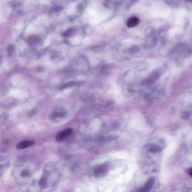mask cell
I'll return each instance as SVG.
<instances>
[{
	"instance_id": "14",
	"label": "cell",
	"mask_w": 192,
	"mask_h": 192,
	"mask_svg": "<svg viewBox=\"0 0 192 192\" xmlns=\"http://www.w3.org/2000/svg\"><path fill=\"white\" fill-rule=\"evenodd\" d=\"M63 7L61 6H57L54 7L53 9V10L55 12H59L62 10Z\"/></svg>"
},
{
	"instance_id": "16",
	"label": "cell",
	"mask_w": 192,
	"mask_h": 192,
	"mask_svg": "<svg viewBox=\"0 0 192 192\" xmlns=\"http://www.w3.org/2000/svg\"><path fill=\"white\" fill-rule=\"evenodd\" d=\"M188 172V174L192 177V167L189 169Z\"/></svg>"
},
{
	"instance_id": "2",
	"label": "cell",
	"mask_w": 192,
	"mask_h": 192,
	"mask_svg": "<svg viewBox=\"0 0 192 192\" xmlns=\"http://www.w3.org/2000/svg\"><path fill=\"white\" fill-rule=\"evenodd\" d=\"M15 177L17 181L21 183H24L31 176V172L26 167L20 166L16 168L14 171Z\"/></svg>"
},
{
	"instance_id": "11",
	"label": "cell",
	"mask_w": 192,
	"mask_h": 192,
	"mask_svg": "<svg viewBox=\"0 0 192 192\" xmlns=\"http://www.w3.org/2000/svg\"><path fill=\"white\" fill-rule=\"evenodd\" d=\"M77 83L75 82H70L67 83L65 84L61 87V89H65V88H68V87H71L73 86H75L77 85Z\"/></svg>"
},
{
	"instance_id": "8",
	"label": "cell",
	"mask_w": 192,
	"mask_h": 192,
	"mask_svg": "<svg viewBox=\"0 0 192 192\" xmlns=\"http://www.w3.org/2000/svg\"><path fill=\"white\" fill-rule=\"evenodd\" d=\"M140 23V20L137 17H132L128 20L127 26L128 28H133L137 26Z\"/></svg>"
},
{
	"instance_id": "12",
	"label": "cell",
	"mask_w": 192,
	"mask_h": 192,
	"mask_svg": "<svg viewBox=\"0 0 192 192\" xmlns=\"http://www.w3.org/2000/svg\"><path fill=\"white\" fill-rule=\"evenodd\" d=\"M14 50V48L13 45H10L8 47L7 52H8V55L9 56L11 55L12 53L13 52Z\"/></svg>"
},
{
	"instance_id": "10",
	"label": "cell",
	"mask_w": 192,
	"mask_h": 192,
	"mask_svg": "<svg viewBox=\"0 0 192 192\" xmlns=\"http://www.w3.org/2000/svg\"><path fill=\"white\" fill-rule=\"evenodd\" d=\"M39 38L36 36H32L30 37L28 39V43L30 44H34L39 42Z\"/></svg>"
},
{
	"instance_id": "3",
	"label": "cell",
	"mask_w": 192,
	"mask_h": 192,
	"mask_svg": "<svg viewBox=\"0 0 192 192\" xmlns=\"http://www.w3.org/2000/svg\"><path fill=\"white\" fill-rule=\"evenodd\" d=\"M67 113L63 108L58 107L53 110L49 116V119L53 123L60 122L64 120L66 117Z\"/></svg>"
},
{
	"instance_id": "15",
	"label": "cell",
	"mask_w": 192,
	"mask_h": 192,
	"mask_svg": "<svg viewBox=\"0 0 192 192\" xmlns=\"http://www.w3.org/2000/svg\"><path fill=\"white\" fill-rule=\"evenodd\" d=\"M183 116L184 118H188V117H189V113H188V112H185L183 114Z\"/></svg>"
},
{
	"instance_id": "6",
	"label": "cell",
	"mask_w": 192,
	"mask_h": 192,
	"mask_svg": "<svg viewBox=\"0 0 192 192\" xmlns=\"http://www.w3.org/2000/svg\"><path fill=\"white\" fill-rule=\"evenodd\" d=\"M35 143V142L32 140H24L18 143L16 146V148L19 149H23L32 146Z\"/></svg>"
},
{
	"instance_id": "13",
	"label": "cell",
	"mask_w": 192,
	"mask_h": 192,
	"mask_svg": "<svg viewBox=\"0 0 192 192\" xmlns=\"http://www.w3.org/2000/svg\"><path fill=\"white\" fill-rule=\"evenodd\" d=\"M72 32V31L71 29H69L63 34V36H65V37L70 36Z\"/></svg>"
},
{
	"instance_id": "5",
	"label": "cell",
	"mask_w": 192,
	"mask_h": 192,
	"mask_svg": "<svg viewBox=\"0 0 192 192\" xmlns=\"http://www.w3.org/2000/svg\"><path fill=\"white\" fill-rule=\"evenodd\" d=\"M155 179L153 177L149 178L143 187H142L139 189V191L143 192H147L150 191L154 184Z\"/></svg>"
},
{
	"instance_id": "4",
	"label": "cell",
	"mask_w": 192,
	"mask_h": 192,
	"mask_svg": "<svg viewBox=\"0 0 192 192\" xmlns=\"http://www.w3.org/2000/svg\"><path fill=\"white\" fill-rule=\"evenodd\" d=\"M73 132V130L71 128H67L60 131L56 136V140L58 142H61L65 140Z\"/></svg>"
},
{
	"instance_id": "7",
	"label": "cell",
	"mask_w": 192,
	"mask_h": 192,
	"mask_svg": "<svg viewBox=\"0 0 192 192\" xmlns=\"http://www.w3.org/2000/svg\"><path fill=\"white\" fill-rule=\"evenodd\" d=\"M107 167L106 165H101L96 167L94 170L95 174L97 176L100 177L106 174Z\"/></svg>"
},
{
	"instance_id": "1",
	"label": "cell",
	"mask_w": 192,
	"mask_h": 192,
	"mask_svg": "<svg viewBox=\"0 0 192 192\" xmlns=\"http://www.w3.org/2000/svg\"><path fill=\"white\" fill-rule=\"evenodd\" d=\"M48 170L45 169L43 176L39 180V185L42 189L47 188L50 186V189H54L58 184L59 179V173L55 169Z\"/></svg>"
},
{
	"instance_id": "9",
	"label": "cell",
	"mask_w": 192,
	"mask_h": 192,
	"mask_svg": "<svg viewBox=\"0 0 192 192\" xmlns=\"http://www.w3.org/2000/svg\"><path fill=\"white\" fill-rule=\"evenodd\" d=\"M160 150H161V149H160V147H158L157 146L154 145H151L149 148V149L150 152L153 153L158 152Z\"/></svg>"
},
{
	"instance_id": "17",
	"label": "cell",
	"mask_w": 192,
	"mask_h": 192,
	"mask_svg": "<svg viewBox=\"0 0 192 192\" xmlns=\"http://www.w3.org/2000/svg\"><path fill=\"white\" fill-rule=\"evenodd\" d=\"M187 1H189L191 2H192V0H187Z\"/></svg>"
}]
</instances>
